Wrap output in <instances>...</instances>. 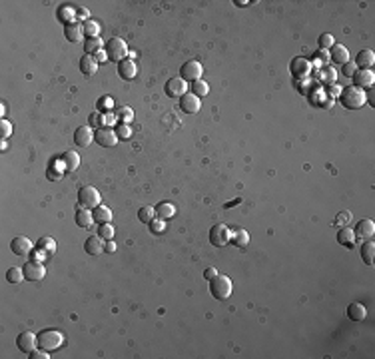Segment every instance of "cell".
Here are the masks:
<instances>
[{
    "label": "cell",
    "instance_id": "6da1fadb",
    "mask_svg": "<svg viewBox=\"0 0 375 359\" xmlns=\"http://www.w3.org/2000/svg\"><path fill=\"white\" fill-rule=\"evenodd\" d=\"M338 100L341 102V106L347 108V110H359V108H363V104L367 102L365 90L353 86V84H351V86H347V88H341V94H339Z\"/></svg>",
    "mask_w": 375,
    "mask_h": 359
},
{
    "label": "cell",
    "instance_id": "7a4b0ae2",
    "mask_svg": "<svg viewBox=\"0 0 375 359\" xmlns=\"http://www.w3.org/2000/svg\"><path fill=\"white\" fill-rule=\"evenodd\" d=\"M36 337H38V347L46 351H56L64 345V333L58 329H42Z\"/></svg>",
    "mask_w": 375,
    "mask_h": 359
},
{
    "label": "cell",
    "instance_id": "3957f363",
    "mask_svg": "<svg viewBox=\"0 0 375 359\" xmlns=\"http://www.w3.org/2000/svg\"><path fill=\"white\" fill-rule=\"evenodd\" d=\"M104 50H106V54H108V60H110V62H116V64H120L122 60H126V58H128V52H130L126 40L120 38V36L110 38Z\"/></svg>",
    "mask_w": 375,
    "mask_h": 359
},
{
    "label": "cell",
    "instance_id": "277c9868",
    "mask_svg": "<svg viewBox=\"0 0 375 359\" xmlns=\"http://www.w3.org/2000/svg\"><path fill=\"white\" fill-rule=\"evenodd\" d=\"M210 291H212V295L216 300H227L232 295V291H234V283H232V280L227 276L218 273L214 280H210Z\"/></svg>",
    "mask_w": 375,
    "mask_h": 359
},
{
    "label": "cell",
    "instance_id": "5b68a950",
    "mask_svg": "<svg viewBox=\"0 0 375 359\" xmlns=\"http://www.w3.org/2000/svg\"><path fill=\"white\" fill-rule=\"evenodd\" d=\"M100 192L94 186H82L78 189V208H86V209H94L100 206Z\"/></svg>",
    "mask_w": 375,
    "mask_h": 359
},
{
    "label": "cell",
    "instance_id": "8992f818",
    "mask_svg": "<svg viewBox=\"0 0 375 359\" xmlns=\"http://www.w3.org/2000/svg\"><path fill=\"white\" fill-rule=\"evenodd\" d=\"M232 240V229L227 227L225 224H218L210 229V244L216 246V247H222V246H227Z\"/></svg>",
    "mask_w": 375,
    "mask_h": 359
},
{
    "label": "cell",
    "instance_id": "52a82bcc",
    "mask_svg": "<svg viewBox=\"0 0 375 359\" xmlns=\"http://www.w3.org/2000/svg\"><path fill=\"white\" fill-rule=\"evenodd\" d=\"M202 74H204V66L200 64L198 60H188L186 64L180 68V78H184L186 82L202 80Z\"/></svg>",
    "mask_w": 375,
    "mask_h": 359
},
{
    "label": "cell",
    "instance_id": "ba28073f",
    "mask_svg": "<svg viewBox=\"0 0 375 359\" xmlns=\"http://www.w3.org/2000/svg\"><path fill=\"white\" fill-rule=\"evenodd\" d=\"M118 140L120 138H118L114 128H98L94 132V142L98 146H102V148H114L118 144Z\"/></svg>",
    "mask_w": 375,
    "mask_h": 359
},
{
    "label": "cell",
    "instance_id": "9c48e42d",
    "mask_svg": "<svg viewBox=\"0 0 375 359\" xmlns=\"http://www.w3.org/2000/svg\"><path fill=\"white\" fill-rule=\"evenodd\" d=\"M351 78H353V86H357V88H361V90L373 88V84H375V72H373V70H361V68H357L356 74H353Z\"/></svg>",
    "mask_w": 375,
    "mask_h": 359
},
{
    "label": "cell",
    "instance_id": "30bf717a",
    "mask_svg": "<svg viewBox=\"0 0 375 359\" xmlns=\"http://www.w3.org/2000/svg\"><path fill=\"white\" fill-rule=\"evenodd\" d=\"M16 345H18V349L22 351V353H32L36 347H38V337L34 335V333H30V331H22L18 337H16Z\"/></svg>",
    "mask_w": 375,
    "mask_h": 359
},
{
    "label": "cell",
    "instance_id": "8fae6325",
    "mask_svg": "<svg viewBox=\"0 0 375 359\" xmlns=\"http://www.w3.org/2000/svg\"><path fill=\"white\" fill-rule=\"evenodd\" d=\"M180 108H182V112H186V114H198L200 108H202V100H200L196 94L188 92V94H184V96L180 98Z\"/></svg>",
    "mask_w": 375,
    "mask_h": 359
},
{
    "label": "cell",
    "instance_id": "7c38bea8",
    "mask_svg": "<svg viewBox=\"0 0 375 359\" xmlns=\"http://www.w3.org/2000/svg\"><path fill=\"white\" fill-rule=\"evenodd\" d=\"M166 94L170 98H182L184 94H188V82L184 78H172L166 82Z\"/></svg>",
    "mask_w": 375,
    "mask_h": 359
},
{
    "label": "cell",
    "instance_id": "4fadbf2b",
    "mask_svg": "<svg viewBox=\"0 0 375 359\" xmlns=\"http://www.w3.org/2000/svg\"><path fill=\"white\" fill-rule=\"evenodd\" d=\"M291 74H294L296 78H300V80L307 78L311 74V62L307 58H303V56L294 58V60H291Z\"/></svg>",
    "mask_w": 375,
    "mask_h": 359
},
{
    "label": "cell",
    "instance_id": "5bb4252c",
    "mask_svg": "<svg viewBox=\"0 0 375 359\" xmlns=\"http://www.w3.org/2000/svg\"><path fill=\"white\" fill-rule=\"evenodd\" d=\"M94 128L92 126H80V128H76V132H74V142H76V146L78 148H88L90 144H92V140H94Z\"/></svg>",
    "mask_w": 375,
    "mask_h": 359
},
{
    "label": "cell",
    "instance_id": "9a60e30c",
    "mask_svg": "<svg viewBox=\"0 0 375 359\" xmlns=\"http://www.w3.org/2000/svg\"><path fill=\"white\" fill-rule=\"evenodd\" d=\"M24 276L28 282H40V280H44L46 269L40 262L32 260V262H26V265H24Z\"/></svg>",
    "mask_w": 375,
    "mask_h": 359
},
{
    "label": "cell",
    "instance_id": "2e32d148",
    "mask_svg": "<svg viewBox=\"0 0 375 359\" xmlns=\"http://www.w3.org/2000/svg\"><path fill=\"white\" fill-rule=\"evenodd\" d=\"M356 231V240H361V242H367V240H371L373 238V234H375V224H373V220H361V222H357V227L353 229Z\"/></svg>",
    "mask_w": 375,
    "mask_h": 359
},
{
    "label": "cell",
    "instance_id": "e0dca14e",
    "mask_svg": "<svg viewBox=\"0 0 375 359\" xmlns=\"http://www.w3.org/2000/svg\"><path fill=\"white\" fill-rule=\"evenodd\" d=\"M10 249H12V253H16V256H28V253H32L34 246H32V242L28 238L18 236V238H14L10 242Z\"/></svg>",
    "mask_w": 375,
    "mask_h": 359
},
{
    "label": "cell",
    "instance_id": "ac0fdd59",
    "mask_svg": "<svg viewBox=\"0 0 375 359\" xmlns=\"http://www.w3.org/2000/svg\"><path fill=\"white\" fill-rule=\"evenodd\" d=\"M329 60L333 62V64H347L349 62V50L343 46V44H333L331 50H329Z\"/></svg>",
    "mask_w": 375,
    "mask_h": 359
},
{
    "label": "cell",
    "instance_id": "d6986e66",
    "mask_svg": "<svg viewBox=\"0 0 375 359\" xmlns=\"http://www.w3.org/2000/svg\"><path fill=\"white\" fill-rule=\"evenodd\" d=\"M118 74L122 80H134L136 74H138V66H136V62L126 58V60H122L120 64H118Z\"/></svg>",
    "mask_w": 375,
    "mask_h": 359
},
{
    "label": "cell",
    "instance_id": "ffe728a7",
    "mask_svg": "<svg viewBox=\"0 0 375 359\" xmlns=\"http://www.w3.org/2000/svg\"><path fill=\"white\" fill-rule=\"evenodd\" d=\"M74 220H76V226H78V227H84V229H86V227H92V224L96 222L92 209H86V208H78Z\"/></svg>",
    "mask_w": 375,
    "mask_h": 359
},
{
    "label": "cell",
    "instance_id": "44dd1931",
    "mask_svg": "<svg viewBox=\"0 0 375 359\" xmlns=\"http://www.w3.org/2000/svg\"><path fill=\"white\" fill-rule=\"evenodd\" d=\"M76 12H78V8H76V6H72V4H64V6H60V8H58L56 16H58L60 22L66 26V24L76 22Z\"/></svg>",
    "mask_w": 375,
    "mask_h": 359
},
{
    "label": "cell",
    "instance_id": "7402d4cb",
    "mask_svg": "<svg viewBox=\"0 0 375 359\" xmlns=\"http://www.w3.org/2000/svg\"><path fill=\"white\" fill-rule=\"evenodd\" d=\"M104 246H106V240H102L100 236H90L84 244V249H86L88 256H100L104 251Z\"/></svg>",
    "mask_w": 375,
    "mask_h": 359
},
{
    "label": "cell",
    "instance_id": "603a6c76",
    "mask_svg": "<svg viewBox=\"0 0 375 359\" xmlns=\"http://www.w3.org/2000/svg\"><path fill=\"white\" fill-rule=\"evenodd\" d=\"M64 36L68 42H80L84 38V24L80 22H72V24H66L64 26Z\"/></svg>",
    "mask_w": 375,
    "mask_h": 359
},
{
    "label": "cell",
    "instance_id": "cb8c5ba5",
    "mask_svg": "<svg viewBox=\"0 0 375 359\" xmlns=\"http://www.w3.org/2000/svg\"><path fill=\"white\" fill-rule=\"evenodd\" d=\"M373 64H375V52H373V50L365 48V50H361V52L357 54V58H356V66H357V68H361V70H371Z\"/></svg>",
    "mask_w": 375,
    "mask_h": 359
},
{
    "label": "cell",
    "instance_id": "d4e9b609",
    "mask_svg": "<svg viewBox=\"0 0 375 359\" xmlns=\"http://www.w3.org/2000/svg\"><path fill=\"white\" fill-rule=\"evenodd\" d=\"M64 172H66V164H64V160H52V164L48 166V180H52V182H56V180H62V176H64Z\"/></svg>",
    "mask_w": 375,
    "mask_h": 359
},
{
    "label": "cell",
    "instance_id": "484cf974",
    "mask_svg": "<svg viewBox=\"0 0 375 359\" xmlns=\"http://www.w3.org/2000/svg\"><path fill=\"white\" fill-rule=\"evenodd\" d=\"M347 318H349L351 321H363V320L367 318V309H365V305L359 303V302H353V303L347 307Z\"/></svg>",
    "mask_w": 375,
    "mask_h": 359
},
{
    "label": "cell",
    "instance_id": "4316f807",
    "mask_svg": "<svg viewBox=\"0 0 375 359\" xmlns=\"http://www.w3.org/2000/svg\"><path fill=\"white\" fill-rule=\"evenodd\" d=\"M80 70H82V74H86V76H94V74L98 72V62H96V58L90 56V54H84V56L80 58Z\"/></svg>",
    "mask_w": 375,
    "mask_h": 359
},
{
    "label": "cell",
    "instance_id": "83f0119b",
    "mask_svg": "<svg viewBox=\"0 0 375 359\" xmlns=\"http://www.w3.org/2000/svg\"><path fill=\"white\" fill-rule=\"evenodd\" d=\"M338 244L345 246V247H353V244H356V231H353L351 227H347V226L339 227V231H338Z\"/></svg>",
    "mask_w": 375,
    "mask_h": 359
},
{
    "label": "cell",
    "instance_id": "f1b7e54d",
    "mask_svg": "<svg viewBox=\"0 0 375 359\" xmlns=\"http://www.w3.org/2000/svg\"><path fill=\"white\" fill-rule=\"evenodd\" d=\"M176 216V206L172 202H160L156 206V218L160 220H170Z\"/></svg>",
    "mask_w": 375,
    "mask_h": 359
},
{
    "label": "cell",
    "instance_id": "f546056e",
    "mask_svg": "<svg viewBox=\"0 0 375 359\" xmlns=\"http://www.w3.org/2000/svg\"><path fill=\"white\" fill-rule=\"evenodd\" d=\"M92 214H94V220L98 222V224H110L112 222V209L108 208V206H98V208H94L92 209Z\"/></svg>",
    "mask_w": 375,
    "mask_h": 359
},
{
    "label": "cell",
    "instance_id": "4dcf8cb0",
    "mask_svg": "<svg viewBox=\"0 0 375 359\" xmlns=\"http://www.w3.org/2000/svg\"><path fill=\"white\" fill-rule=\"evenodd\" d=\"M230 242L234 246H238V247H245L249 244V234L244 227H236V229H232V240Z\"/></svg>",
    "mask_w": 375,
    "mask_h": 359
},
{
    "label": "cell",
    "instance_id": "1f68e13d",
    "mask_svg": "<svg viewBox=\"0 0 375 359\" xmlns=\"http://www.w3.org/2000/svg\"><path fill=\"white\" fill-rule=\"evenodd\" d=\"M104 48H106V44H104V40H102V38H90V40L84 42V52L90 54V56L98 54V52L104 50Z\"/></svg>",
    "mask_w": 375,
    "mask_h": 359
},
{
    "label": "cell",
    "instance_id": "d6a6232c",
    "mask_svg": "<svg viewBox=\"0 0 375 359\" xmlns=\"http://www.w3.org/2000/svg\"><path fill=\"white\" fill-rule=\"evenodd\" d=\"M361 260L367 264V265H373L375 262V244L371 240H367L363 246H361Z\"/></svg>",
    "mask_w": 375,
    "mask_h": 359
},
{
    "label": "cell",
    "instance_id": "836d02e7",
    "mask_svg": "<svg viewBox=\"0 0 375 359\" xmlns=\"http://www.w3.org/2000/svg\"><path fill=\"white\" fill-rule=\"evenodd\" d=\"M100 30H102V26L96 22V20H86L84 22V36H86V40H90V38H100Z\"/></svg>",
    "mask_w": 375,
    "mask_h": 359
},
{
    "label": "cell",
    "instance_id": "e575fe53",
    "mask_svg": "<svg viewBox=\"0 0 375 359\" xmlns=\"http://www.w3.org/2000/svg\"><path fill=\"white\" fill-rule=\"evenodd\" d=\"M114 114H116V120H118L120 124H130V122L134 120V110H132L130 106H120Z\"/></svg>",
    "mask_w": 375,
    "mask_h": 359
},
{
    "label": "cell",
    "instance_id": "d590c367",
    "mask_svg": "<svg viewBox=\"0 0 375 359\" xmlns=\"http://www.w3.org/2000/svg\"><path fill=\"white\" fill-rule=\"evenodd\" d=\"M62 160H64V164H66V172H74V170H78V166H80V156L76 154V152H66L64 156H62Z\"/></svg>",
    "mask_w": 375,
    "mask_h": 359
},
{
    "label": "cell",
    "instance_id": "8d00e7d4",
    "mask_svg": "<svg viewBox=\"0 0 375 359\" xmlns=\"http://www.w3.org/2000/svg\"><path fill=\"white\" fill-rule=\"evenodd\" d=\"M190 86H192V94H196L198 98H204V96L210 94V84L206 80H196L190 84Z\"/></svg>",
    "mask_w": 375,
    "mask_h": 359
},
{
    "label": "cell",
    "instance_id": "74e56055",
    "mask_svg": "<svg viewBox=\"0 0 375 359\" xmlns=\"http://www.w3.org/2000/svg\"><path fill=\"white\" fill-rule=\"evenodd\" d=\"M154 218H156V208H154V206H144V208H140L138 220H140L142 224H150Z\"/></svg>",
    "mask_w": 375,
    "mask_h": 359
},
{
    "label": "cell",
    "instance_id": "f35d334b",
    "mask_svg": "<svg viewBox=\"0 0 375 359\" xmlns=\"http://www.w3.org/2000/svg\"><path fill=\"white\" fill-rule=\"evenodd\" d=\"M6 280L10 283H20V282H24L26 276H24V267H10L6 271Z\"/></svg>",
    "mask_w": 375,
    "mask_h": 359
},
{
    "label": "cell",
    "instance_id": "ab89813d",
    "mask_svg": "<svg viewBox=\"0 0 375 359\" xmlns=\"http://www.w3.org/2000/svg\"><path fill=\"white\" fill-rule=\"evenodd\" d=\"M36 247L44 249V251L48 253V256H52V253L56 251V242H54V238H48V236L44 238V236H42V238L38 240V246H36Z\"/></svg>",
    "mask_w": 375,
    "mask_h": 359
},
{
    "label": "cell",
    "instance_id": "60d3db41",
    "mask_svg": "<svg viewBox=\"0 0 375 359\" xmlns=\"http://www.w3.org/2000/svg\"><path fill=\"white\" fill-rule=\"evenodd\" d=\"M114 130H116V134H118L120 140H130V138L134 136V130L130 128V124H120V122H118Z\"/></svg>",
    "mask_w": 375,
    "mask_h": 359
},
{
    "label": "cell",
    "instance_id": "b9f144b4",
    "mask_svg": "<svg viewBox=\"0 0 375 359\" xmlns=\"http://www.w3.org/2000/svg\"><path fill=\"white\" fill-rule=\"evenodd\" d=\"M114 226L112 224H100V227H98V236L102 238V240H114Z\"/></svg>",
    "mask_w": 375,
    "mask_h": 359
},
{
    "label": "cell",
    "instance_id": "7bdbcfd3",
    "mask_svg": "<svg viewBox=\"0 0 375 359\" xmlns=\"http://www.w3.org/2000/svg\"><path fill=\"white\" fill-rule=\"evenodd\" d=\"M116 114L114 112H104L100 114V128H112V126L116 124Z\"/></svg>",
    "mask_w": 375,
    "mask_h": 359
},
{
    "label": "cell",
    "instance_id": "ee69618b",
    "mask_svg": "<svg viewBox=\"0 0 375 359\" xmlns=\"http://www.w3.org/2000/svg\"><path fill=\"white\" fill-rule=\"evenodd\" d=\"M336 78H338V72L333 70V68H329V66H325L323 68V74L319 76V80H321V84H336Z\"/></svg>",
    "mask_w": 375,
    "mask_h": 359
},
{
    "label": "cell",
    "instance_id": "f6af8a7d",
    "mask_svg": "<svg viewBox=\"0 0 375 359\" xmlns=\"http://www.w3.org/2000/svg\"><path fill=\"white\" fill-rule=\"evenodd\" d=\"M148 226H150V231H152L154 236H160V234H164V231H166V220L154 218V220H152Z\"/></svg>",
    "mask_w": 375,
    "mask_h": 359
},
{
    "label": "cell",
    "instance_id": "bcb514c9",
    "mask_svg": "<svg viewBox=\"0 0 375 359\" xmlns=\"http://www.w3.org/2000/svg\"><path fill=\"white\" fill-rule=\"evenodd\" d=\"M333 44H336V40H333V36H331V34H327V32H325V34H321V36H319V48H321V50H331V46H333Z\"/></svg>",
    "mask_w": 375,
    "mask_h": 359
},
{
    "label": "cell",
    "instance_id": "7dc6e473",
    "mask_svg": "<svg viewBox=\"0 0 375 359\" xmlns=\"http://www.w3.org/2000/svg\"><path fill=\"white\" fill-rule=\"evenodd\" d=\"M98 106H100V110H104V112H110V110L114 108V98H112V96H102Z\"/></svg>",
    "mask_w": 375,
    "mask_h": 359
},
{
    "label": "cell",
    "instance_id": "c3c4849f",
    "mask_svg": "<svg viewBox=\"0 0 375 359\" xmlns=\"http://www.w3.org/2000/svg\"><path fill=\"white\" fill-rule=\"evenodd\" d=\"M10 134H12V124L2 118V122H0V136H2V140H6Z\"/></svg>",
    "mask_w": 375,
    "mask_h": 359
},
{
    "label": "cell",
    "instance_id": "681fc988",
    "mask_svg": "<svg viewBox=\"0 0 375 359\" xmlns=\"http://www.w3.org/2000/svg\"><path fill=\"white\" fill-rule=\"evenodd\" d=\"M349 222H351V212H341V214H338V218H336V226H339V227L349 226Z\"/></svg>",
    "mask_w": 375,
    "mask_h": 359
},
{
    "label": "cell",
    "instance_id": "f907efd6",
    "mask_svg": "<svg viewBox=\"0 0 375 359\" xmlns=\"http://www.w3.org/2000/svg\"><path fill=\"white\" fill-rule=\"evenodd\" d=\"M341 94V86H338V84H327V98H339Z\"/></svg>",
    "mask_w": 375,
    "mask_h": 359
},
{
    "label": "cell",
    "instance_id": "816d5d0a",
    "mask_svg": "<svg viewBox=\"0 0 375 359\" xmlns=\"http://www.w3.org/2000/svg\"><path fill=\"white\" fill-rule=\"evenodd\" d=\"M356 70H357V66L353 64V62H347V64H343V66H341V74H343V76H347V78H351L353 74H356Z\"/></svg>",
    "mask_w": 375,
    "mask_h": 359
},
{
    "label": "cell",
    "instance_id": "f5cc1de1",
    "mask_svg": "<svg viewBox=\"0 0 375 359\" xmlns=\"http://www.w3.org/2000/svg\"><path fill=\"white\" fill-rule=\"evenodd\" d=\"M46 258H48V253H46L44 249H40V247H34V249H32V260H34V262L42 264V260H46Z\"/></svg>",
    "mask_w": 375,
    "mask_h": 359
},
{
    "label": "cell",
    "instance_id": "db71d44e",
    "mask_svg": "<svg viewBox=\"0 0 375 359\" xmlns=\"http://www.w3.org/2000/svg\"><path fill=\"white\" fill-rule=\"evenodd\" d=\"M86 20H90V14H88V10H86V8H78V12H76V22L84 24Z\"/></svg>",
    "mask_w": 375,
    "mask_h": 359
},
{
    "label": "cell",
    "instance_id": "11a10c76",
    "mask_svg": "<svg viewBox=\"0 0 375 359\" xmlns=\"http://www.w3.org/2000/svg\"><path fill=\"white\" fill-rule=\"evenodd\" d=\"M318 62H319L321 66H327L329 62H331V60H329V50H319V52H318Z\"/></svg>",
    "mask_w": 375,
    "mask_h": 359
},
{
    "label": "cell",
    "instance_id": "9f6ffc18",
    "mask_svg": "<svg viewBox=\"0 0 375 359\" xmlns=\"http://www.w3.org/2000/svg\"><path fill=\"white\" fill-rule=\"evenodd\" d=\"M30 357H32V359H50L48 351H46V349H40V347H36V349L30 353Z\"/></svg>",
    "mask_w": 375,
    "mask_h": 359
},
{
    "label": "cell",
    "instance_id": "6f0895ef",
    "mask_svg": "<svg viewBox=\"0 0 375 359\" xmlns=\"http://www.w3.org/2000/svg\"><path fill=\"white\" fill-rule=\"evenodd\" d=\"M216 276H218V269H216V267H206V269H204V280L210 282V280H214Z\"/></svg>",
    "mask_w": 375,
    "mask_h": 359
},
{
    "label": "cell",
    "instance_id": "680465c9",
    "mask_svg": "<svg viewBox=\"0 0 375 359\" xmlns=\"http://www.w3.org/2000/svg\"><path fill=\"white\" fill-rule=\"evenodd\" d=\"M104 251H108V253H114V251H116L114 240H108V242H106V246H104Z\"/></svg>",
    "mask_w": 375,
    "mask_h": 359
},
{
    "label": "cell",
    "instance_id": "91938a15",
    "mask_svg": "<svg viewBox=\"0 0 375 359\" xmlns=\"http://www.w3.org/2000/svg\"><path fill=\"white\" fill-rule=\"evenodd\" d=\"M94 58H96V62H106V60H108V54H106V50H100L98 54H94Z\"/></svg>",
    "mask_w": 375,
    "mask_h": 359
},
{
    "label": "cell",
    "instance_id": "94428289",
    "mask_svg": "<svg viewBox=\"0 0 375 359\" xmlns=\"http://www.w3.org/2000/svg\"><path fill=\"white\" fill-rule=\"evenodd\" d=\"M0 116H6V104H0Z\"/></svg>",
    "mask_w": 375,
    "mask_h": 359
},
{
    "label": "cell",
    "instance_id": "6125c7cd",
    "mask_svg": "<svg viewBox=\"0 0 375 359\" xmlns=\"http://www.w3.org/2000/svg\"><path fill=\"white\" fill-rule=\"evenodd\" d=\"M0 150H2V152H6V150H8V144H6V140H2V142H0Z\"/></svg>",
    "mask_w": 375,
    "mask_h": 359
},
{
    "label": "cell",
    "instance_id": "be15d7a7",
    "mask_svg": "<svg viewBox=\"0 0 375 359\" xmlns=\"http://www.w3.org/2000/svg\"><path fill=\"white\" fill-rule=\"evenodd\" d=\"M136 56H138V52H136V50H130V52H128V58H130V60H134Z\"/></svg>",
    "mask_w": 375,
    "mask_h": 359
}]
</instances>
